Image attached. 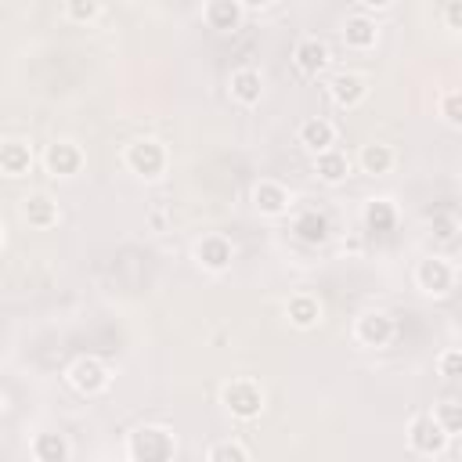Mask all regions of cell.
Masks as SVG:
<instances>
[{"label":"cell","mask_w":462,"mask_h":462,"mask_svg":"<svg viewBox=\"0 0 462 462\" xmlns=\"http://www.w3.org/2000/svg\"><path fill=\"white\" fill-rule=\"evenodd\" d=\"M69 379H73L76 390H84V394H98V390L108 386V369H105L98 358H80V362L69 369Z\"/></svg>","instance_id":"cell-5"},{"label":"cell","mask_w":462,"mask_h":462,"mask_svg":"<svg viewBox=\"0 0 462 462\" xmlns=\"http://www.w3.org/2000/svg\"><path fill=\"white\" fill-rule=\"evenodd\" d=\"M329 94H332V101H336V105H343V108H354L358 101H365L369 87H365V80H362L358 73H336V76L329 80Z\"/></svg>","instance_id":"cell-7"},{"label":"cell","mask_w":462,"mask_h":462,"mask_svg":"<svg viewBox=\"0 0 462 462\" xmlns=\"http://www.w3.org/2000/svg\"><path fill=\"white\" fill-rule=\"evenodd\" d=\"M195 257H199L203 267H210V271H224V267L231 264V243L220 239V235H210V239H203V243L195 246Z\"/></svg>","instance_id":"cell-11"},{"label":"cell","mask_w":462,"mask_h":462,"mask_svg":"<svg viewBox=\"0 0 462 462\" xmlns=\"http://www.w3.org/2000/svg\"><path fill=\"white\" fill-rule=\"evenodd\" d=\"M206 462H250V455H246V448L239 441H220V444L210 448Z\"/></svg>","instance_id":"cell-24"},{"label":"cell","mask_w":462,"mask_h":462,"mask_svg":"<svg viewBox=\"0 0 462 462\" xmlns=\"http://www.w3.org/2000/svg\"><path fill=\"white\" fill-rule=\"evenodd\" d=\"M297 235H300L304 243H322V239H325V217L315 213V210L300 213V217H297Z\"/></svg>","instance_id":"cell-21"},{"label":"cell","mask_w":462,"mask_h":462,"mask_svg":"<svg viewBox=\"0 0 462 462\" xmlns=\"http://www.w3.org/2000/svg\"><path fill=\"white\" fill-rule=\"evenodd\" d=\"M441 372H444V379H455V376H458V351H448V354L441 358Z\"/></svg>","instance_id":"cell-28"},{"label":"cell","mask_w":462,"mask_h":462,"mask_svg":"<svg viewBox=\"0 0 462 462\" xmlns=\"http://www.w3.org/2000/svg\"><path fill=\"white\" fill-rule=\"evenodd\" d=\"M131 455L134 462H170L173 458V437L163 426H141L131 437Z\"/></svg>","instance_id":"cell-1"},{"label":"cell","mask_w":462,"mask_h":462,"mask_svg":"<svg viewBox=\"0 0 462 462\" xmlns=\"http://www.w3.org/2000/svg\"><path fill=\"white\" fill-rule=\"evenodd\" d=\"M33 163V152L26 141H4L0 145V170L12 173V178H19V173H26Z\"/></svg>","instance_id":"cell-14"},{"label":"cell","mask_w":462,"mask_h":462,"mask_svg":"<svg viewBox=\"0 0 462 462\" xmlns=\"http://www.w3.org/2000/svg\"><path fill=\"white\" fill-rule=\"evenodd\" d=\"M315 170H318V178H322V181L339 185V181L346 178V173H351V159H346V152H339V148H329V152L318 155Z\"/></svg>","instance_id":"cell-13"},{"label":"cell","mask_w":462,"mask_h":462,"mask_svg":"<svg viewBox=\"0 0 462 462\" xmlns=\"http://www.w3.org/2000/svg\"><path fill=\"white\" fill-rule=\"evenodd\" d=\"M0 243H4V227H0Z\"/></svg>","instance_id":"cell-30"},{"label":"cell","mask_w":462,"mask_h":462,"mask_svg":"<svg viewBox=\"0 0 462 462\" xmlns=\"http://www.w3.org/2000/svg\"><path fill=\"white\" fill-rule=\"evenodd\" d=\"M409 441H412V448L423 451V455H441L451 437L444 434V426H441L434 416H416L412 426H409Z\"/></svg>","instance_id":"cell-3"},{"label":"cell","mask_w":462,"mask_h":462,"mask_svg":"<svg viewBox=\"0 0 462 462\" xmlns=\"http://www.w3.org/2000/svg\"><path fill=\"white\" fill-rule=\"evenodd\" d=\"M33 455L36 462H66V441L58 434H40L33 441Z\"/></svg>","instance_id":"cell-18"},{"label":"cell","mask_w":462,"mask_h":462,"mask_svg":"<svg viewBox=\"0 0 462 462\" xmlns=\"http://www.w3.org/2000/svg\"><path fill=\"white\" fill-rule=\"evenodd\" d=\"M253 199H257V206L264 213H285V206H289V192L282 185H275V181H260L253 188Z\"/></svg>","instance_id":"cell-17"},{"label":"cell","mask_w":462,"mask_h":462,"mask_svg":"<svg viewBox=\"0 0 462 462\" xmlns=\"http://www.w3.org/2000/svg\"><path fill=\"white\" fill-rule=\"evenodd\" d=\"M451 282H455V271H451V264L448 260H423V267H419V285L426 289V293H448L451 289Z\"/></svg>","instance_id":"cell-10"},{"label":"cell","mask_w":462,"mask_h":462,"mask_svg":"<svg viewBox=\"0 0 462 462\" xmlns=\"http://www.w3.org/2000/svg\"><path fill=\"white\" fill-rule=\"evenodd\" d=\"M289 318H293V325H300V329H311L322 318V307L311 297H293L289 300Z\"/></svg>","instance_id":"cell-19"},{"label":"cell","mask_w":462,"mask_h":462,"mask_svg":"<svg viewBox=\"0 0 462 462\" xmlns=\"http://www.w3.org/2000/svg\"><path fill=\"white\" fill-rule=\"evenodd\" d=\"M434 419L444 426V434H448V437H455V434H458V404H455V401H444L441 409L434 412Z\"/></svg>","instance_id":"cell-25"},{"label":"cell","mask_w":462,"mask_h":462,"mask_svg":"<svg viewBox=\"0 0 462 462\" xmlns=\"http://www.w3.org/2000/svg\"><path fill=\"white\" fill-rule=\"evenodd\" d=\"M44 163H47V170L54 173V178H73V173L80 170V163H84V155H80V148L73 141H54L47 148Z\"/></svg>","instance_id":"cell-6"},{"label":"cell","mask_w":462,"mask_h":462,"mask_svg":"<svg viewBox=\"0 0 462 462\" xmlns=\"http://www.w3.org/2000/svg\"><path fill=\"white\" fill-rule=\"evenodd\" d=\"M300 145H307L315 155H322V152H329L332 145H336V127L329 123V120H304L300 123Z\"/></svg>","instance_id":"cell-9"},{"label":"cell","mask_w":462,"mask_h":462,"mask_svg":"<svg viewBox=\"0 0 462 462\" xmlns=\"http://www.w3.org/2000/svg\"><path fill=\"white\" fill-rule=\"evenodd\" d=\"M0 416H4V397H0Z\"/></svg>","instance_id":"cell-29"},{"label":"cell","mask_w":462,"mask_h":462,"mask_svg":"<svg viewBox=\"0 0 462 462\" xmlns=\"http://www.w3.org/2000/svg\"><path fill=\"white\" fill-rule=\"evenodd\" d=\"M101 8L98 4H76V0H73V4H66V15H73V19H94Z\"/></svg>","instance_id":"cell-27"},{"label":"cell","mask_w":462,"mask_h":462,"mask_svg":"<svg viewBox=\"0 0 462 462\" xmlns=\"http://www.w3.org/2000/svg\"><path fill=\"white\" fill-rule=\"evenodd\" d=\"M293 58H297L300 73H307V76H318V73L329 66V44H325V40H318V36H304V40L297 44Z\"/></svg>","instance_id":"cell-8"},{"label":"cell","mask_w":462,"mask_h":462,"mask_svg":"<svg viewBox=\"0 0 462 462\" xmlns=\"http://www.w3.org/2000/svg\"><path fill=\"white\" fill-rule=\"evenodd\" d=\"M362 166H365V173H386L394 166L390 145H365L362 148Z\"/></svg>","instance_id":"cell-20"},{"label":"cell","mask_w":462,"mask_h":462,"mask_svg":"<svg viewBox=\"0 0 462 462\" xmlns=\"http://www.w3.org/2000/svg\"><path fill=\"white\" fill-rule=\"evenodd\" d=\"M54 203L47 199V195H33V199H26V220L29 224H36V227H47V224H54Z\"/></svg>","instance_id":"cell-22"},{"label":"cell","mask_w":462,"mask_h":462,"mask_svg":"<svg viewBox=\"0 0 462 462\" xmlns=\"http://www.w3.org/2000/svg\"><path fill=\"white\" fill-rule=\"evenodd\" d=\"M203 15L213 29H235L243 19V4H235V0H213V4L203 8Z\"/></svg>","instance_id":"cell-15"},{"label":"cell","mask_w":462,"mask_h":462,"mask_svg":"<svg viewBox=\"0 0 462 462\" xmlns=\"http://www.w3.org/2000/svg\"><path fill=\"white\" fill-rule=\"evenodd\" d=\"M260 94H264V84H260L257 69H235V73H231V98H235V101L257 105Z\"/></svg>","instance_id":"cell-12"},{"label":"cell","mask_w":462,"mask_h":462,"mask_svg":"<svg viewBox=\"0 0 462 462\" xmlns=\"http://www.w3.org/2000/svg\"><path fill=\"white\" fill-rule=\"evenodd\" d=\"M444 120L448 123H458L462 116H458V91H448L444 94Z\"/></svg>","instance_id":"cell-26"},{"label":"cell","mask_w":462,"mask_h":462,"mask_svg":"<svg viewBox=\"0 0 462 462\" xmlns=\"http://www.w3.org/2000/svg\"><path fill=\"white\" fill-rule=\"evenodd\" d=\"M127 163H131V170L145 173V178H155V173H163V166H166V152L155 141H134L127 148Z\"/></svg>","instance_id":"cell-4"},{"label":"cell","mask_w":462,"mask_h":462,"mask_svg":"<svg viewBox=\"0 0 462 462\" xmlns=\"http://www.w3.org/2000/svg\"><path fill=\"white\" fill-rule=\"evenodd\" d=\"M220 397H224V404H227V412L239 416V419H253V416H260V409H264V390H260L253 379L227 383Z\"/></svg>","instance_id":"cell-2"},{"label":"cell","mask_w":462,"mask_h":462,"mask_svg":"<svg viewBox=\"0 0 462 462\" xmlns=\"http://www.w3.org/2000/svg\"><path fill=\"white\" fill-rule=\"evenodd\" d=\"M358 336H362L365 343H383V339L390 336V318H386V315H365V318L358 322Z\"/></svg>","instance_id":"cell-23"},{"label":"cell","mask_w":462,"mask_h":462,"mask_svg":"<svg viewBox=\"0 0 462 462\" xmlns=\"http://www.w3.org/2000/svg\"><path fill=\"white\" fill-rule=\"evenodd\" d=\"M343 36H346V44H354V47H372L376 44V22L369 15H362V12H354L351 19L343 22Z\"/></svg>","instance_id":"cell-16"}]
</instances>
